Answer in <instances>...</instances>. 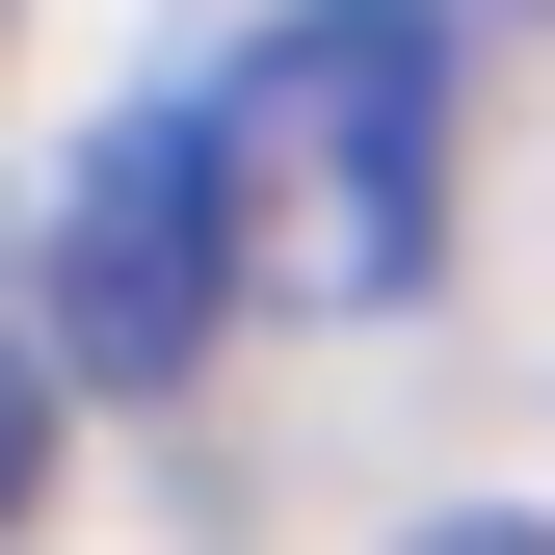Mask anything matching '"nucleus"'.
Returning <instances> with one entry per match:
<instances>
[{
    "instance_id": "4",
    "label": "nucleus",
    "mask_w": 555,
    "mask_h": 555,
    "mask_svg": "<svg viewBox=\"0 0 555 555\" xmlns=\"http://www.w3.org/2000/svg\"><path fill=\"white\" fill-rule=\"evenodd\" d=\"M424 555H555V529H503V503H476V529H424Z\"/></svg>"
},
{
    "instance_id": "2",
    "label": "nucleus",
    "mask_w": 555,
    "mask_h": 555,
    "mask_svg": "<svg viewBox=\"0 0 555 555\" xmlns=\"http://www.w3.org/2000/svg\"><path fill=\"white\" fill-rule=\"evenodd\" d=\"M238 292H264L238 132H212V106H106L80 185H53V371H80V397H185Z\"/></svg>"
},
{
    "instance_id": "3",
    "label": "nucleus",
    "mask_w": 555,
    "mask_h": 555,
    "mask_svg": "<svg viewBox=\"0 0 555 555\" xmlns=\"http://www.w3.org/2000/svg\"><path fill=\"white\" fill-rule=\"evenodd\" d=\"M27 450H53V371L0 344V529H27Z\"/></svg>"
},
{
    "instance_id": "1",
    "label": "nucleus",
    "mask_w": 555,
    "mask_h": 555,
    "mask_svg": "<svg viewBox=\"0 0 555 555\" xmlns=\"http://www.w3.org/2000/svg\"><path fill=\"white\" fill-rule=\"evenodd\" d=\"M212 132H238V238L292 318H397L450 264V27L424 0H292L212 80Z\"/></svg>"
}]
</instances>
